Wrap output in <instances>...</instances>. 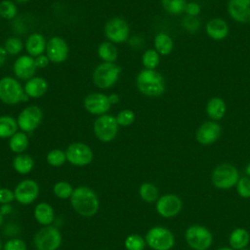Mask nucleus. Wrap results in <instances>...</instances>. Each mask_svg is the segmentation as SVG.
<instances>
[{"mask_svg": "<svg viewBox=\"0 0 250 250\" xmlns=\"http://www.w3.org/2000/svg\"><path fill=\"white\" fill-rule=\"evenodd\" d=\"M118 126L116 117L110 114H103L94 122V133L100 141L108 143L116 137Z\"/></svg>", "mask_w": 250, "mask_h": 250, "instance_id": "0eeeda50", "label": "nucleus"}, {"mask_svg": "<svg viewBox=\"0 0 250 250\" xmlns=\"http://www.w3.org/2000/svg\"><path fill=\"white\" fill-rule=\"evenodd\" d=\"M48 90V82L42 77H32L24 85V92L30 98H40Z\"/></svg>", "mask_w": 250, "mask_h": 250, "instance_id": "412c9836", "label": "nucleus"}, {"mask_svg": "<svg viewBox=\"0 0 250 250\" xmlns=\"http://www.w3.org/2000/svg\"><path fill=\"white\" fill-rule=\"evenodd\" d=\"M142 62L146 69H155L160 62L159 54L156 50L148 49L143 54Z\"/></svg>", "mask_w": 250, "mask_h": 250, "instance_id": "473e14b6", "label": "nucleus"}, {"mask_svg": "<svg viewBox=\"0 0 250 250\" xmlns=\"http://www.w3.org/2000/svg\"><path fill=\"white\" fill-rule=\"evenodd\" d=\"M136 84L139 91L148 97H159L165 91L164 78L154 69L141 70L137 75Z\"/></svg>", "mask_w": 250, "mask_h": 250, "instance_id": "f03ea898", "label": "nucleus"}, {"mask_svg": "<svg viewBox=\"0 0 250 250\" xmlns=\"http://www.w3.org/2000/svg\"><path fill=\"white\" fill-rule=\"evenodd\" d=\"M34 216L37 222L44 226H49L54 220V211L51 205L42 202L36 205L34 209Z\"/></svg>", "mask_w": 250, "mask_h": 250, "instance_id": "393cba45", "label": "nucleus"}, {"mask_svg": "<svg viewBox=\"0 0 250 250\" xmlns=\"http://www.w3.org/2000/svg\"><path fill=\"white\" fill-rule=\"evenodd\" d=\"M236 190L239 196H241L242 198H250V178H239L236 184Z\"/></svg>", "mask_w": 250, "mask_h": 250, "instance_id": "ea45409f", "label": "nucleus"}, {"mask_svg": "<svg viewBox=\"0 0 250 250\" xmlns=\"http://www.w3.org/2000/svg\"><path fill=\"white\" fill-rule=\"evenodd\" d=\"M135 113L133 110L131 109H123L121 111L118 112L117 116H116V121L118 123L119 126H129L131 124L134 123L135 121Z\"/></svg>", "mask_w": 250, "mask_h": 250, "instance_id": "58836bf2", "label": "nucleus"}, {"mask_svg": "<svg viewBox=\"0 0 250 250\" xmlns=\"http://www.w3.org/2000/svg\"><path fill=\"white\" fill-rule=\"evenodd\" d=\"M98 55L105 62H114L117 59L118 52H117V48L113 43L106 41L99 45Z\"/></svg>", "mask_w": 250, "mask_h": 250, "instance_id": "bb28decb", "label": "nucleus"}, {"mask_svg": "<svg viewBox=\"0 0 250 250\" xmlns=\"http://www.w3.org/2000/svg\"><path fill=\"white\" fill-rule=\"evenodd\" d=\"M140 195L143 200L151 203L154 202L158 197V190L157 188L150 184V183H145L140 187Z\"/></svg>", "mask_w": 250, "mask_h": 250, "instance_id": "7c9ffc66", "label": "nucleus"}, {"mask_svg": "<svg viewBox=\"0 0 250 250\" xmlns=\"http://www.w3.org/2000/svg\"><path fill=\"white\" fill-rule=\"evenodd\" d=\"M145 245V239L139 234H131L125 240V247L127 250H144Z\"/></svg>", "mask_w": 250, "mask_h": 250, "instance_id": "e433bc0d", "label": "nucleus"}, {"mask_svg": "<svg viewBox=\"0 0 250 250\" xmlns=\"http://www.w3.org/2000/svg\"><path fill=\"white\" fill-rule=\"evenodd\" d=\"M182 25L189 32H194L198 30L200 26V21L193 16H187L182 21Z\"/></svg>", "mask_w": 250, "mask_h": 250, "instance_id": "a19ab883", "label": "nucleus"}, {"mask_svg": "<svg viewBox=\"0 0 250 250\" xmlns=\"http://www.w3.org/2000/svg\"><path fill=\"white\" fill-rule=\"evenodd\" d=\"M9 146L13 152L21 153L28 146V138L24 132L15 133L9 141Z\"/></svg>", "mask_w": 250, "mask_h": 250, "instance_id": "c85d7f7f", "label": "nucleus"}, {"mask_svg": "<svg viewBox=\"0 0 250 250\" xmlns=\"http://www.w3.org/2000/svg\"><path fill=\"white\" fill-rule=\"evenodd\" d=\"M66 160L75 166H85L93 160V151L83 143L70 144L65 151Z\"/></svg>", "mask_w": 250, "mask_h": 250, "instance_id": "f8f14e48", "label": "nucleus"}, {"mask_svg": "<svg viewBox=\"0 0 250 250\" xmlns=\"http://www.w3.org/2000/svg\"><path fill=\"white\" fill-rule=\"evenodd\" d=\"M241 250H248V249H246V248H243V249H241Z\"/></svg>", "mask_w": 250, "mask_h": 250, "instance_id": "6e6d98bb", "label": "nucleus"}, {"mask_svg": "<svg viewBox=\"0 0 250 250\" xmlns=\"http://www.w3.org/2000/svg\"><path fill=\"white\" fill-rule=\"evenodd\" d=\"M68 45L59 36H54L47 42L46 53L50 62L55 63L63 62L68 57Z\"/></svg>", "mask_w": 250, "mask_h": 250, "instance_id": "ddd939ff", "label": "nucleus"}, {"mask_svg": "<svg viewBox=\"0 0 250 250\" xmlns=\"http://www.w3.org/2000/svg\"><path fill=\"white\" fill-rule=\"evenodd\" d=\"M73 188L72 187L66 183V182H59L54 186V193L59 197V198H68L72 195Z\"/></svg>", "mask_w": 250, "mask_h": 250, "instance_id": "4c0bfd02", "label": "nucleus"}, {"mask_svg": "<svg viewBox=\"0 0 250 250\" xmlns=\"http://www.w3.org/2000/svg\"><path fill=\"white\" fill-rule=\"evenodd\" d=\"M221 135V126L215 121L204 122L196 131L195 138L201 145L208 146L215 143Z\"/></svg>", "mask_w": 250, "mask_h": 250, "instance_id": "f3484780", "label": "nucleus"}, {"mask_svg": "<svg viewBox=\"0 0 250 250\" xmlns=\"http://www.w3.org/2000/svg\"><path fill=\"white\" fill-rule=\"evenodd\" d=\"M27 100L28 96L17 79L11 76H5L0 79V101L2 103L16 104L20 102H26Z\"/></svg>", "mask_w": 250, "mask_h": 250, "instance_id": "7ed1b4c3", "label": "nucleus"}, {"mask_svg": "<svg viewBox=\"0 0 250 250\" xmlns=\"http://www.w3.org/2000/svg\"><path fill=\"white\" fill-rule=\"evenodd\" d=\"M245 173H246V175L250 178V163L247 164V166H246V168H245Z\"/></svg>", "mask_w": 250, "mask_h": 250, "instance_id": "8fccbe9b", "label": "nucleus"}, {"mask_svg": "<svg viewBox=\"0 0 250 250\" xmlns=\"http://www.w3.org/2000/svg\"><path fill=\"white\" fill-rule=\"evenodd\" d=\"M4 48L7 54L10 55H18L21 52L23 45L20 38L18 37H9L6 39L4 43Z\"/></svg>", "mask_w": 250, "mask_h": 250, "instance_id": "f704fd0d", "label": "nucleus"}, {"mask_svg": "<svg viewBox=\"0 0 250 250\" xmlns=\"http://www.w3.org/2000/svg\"><path fill=\"white\" fill-rule=\"evenodd\" d=\"M84 106L91 114L101 116L109 110L111 104L108 96L103 93H91L85 97Z\"/></svg>", "mask_w": 250, "mask_h": 250, "instance_id": "4468645a", "label": "nucleus"}, {"mask_svg": "<svg viewBox=\"0 0 250 250\" xmlns=\"http://www.w3.org/2000/svg\"><path fill=\"white\" fill-rule=\"evenodd\" d=\"M227 105L224 100L218 97L212 98L206 106V112L208 116L213 120H219L221 119L225 113H226Z\"/></svg>", "mask_w": 250, "mask_h": 250, "instance_id": "b1692460", "label": "nucleus"}, {"mask_svg": "<svg viewBox=\"0 0 250 250\" xmlns=\"http://www.w3.org/2000/svg\"><path fill=\"white\" fill-rule=\"evenodd\" d=\"M70 201L73 209L84 217L95 215L99 209L98 196L87 187L76 188L70 196Z\"/></svg>", "mask_w": 250, "mask_h": 250, "instance_id": "f257e3e1", "label": "nucleus"}, {"mask_svg": "<svg viewBox=\"0 0 250 250\" xmlns=\"http://www.w3.org/2000/svg\"><path fill=\"white\" fill-rule=\"evenodd\" d=\"M164 10L172 15H179L186 10V0H161Z\"/></svg>", "mask_w": 250, "mask_h": 250, "instance_id": "2f4dec72", "label": "nucleus"}, {"mask_svg": "<svg viewBox=\"0 0 250 250\" xmlns=\"http://www.w3.org/2000/svg\"><path fill=\"white\" fill-rule=\"evenodd\" d=\"M239 180L238 170L229 163L218 165L212 172L211 182L217 188L229 189L234 187Z\"/></svg>", "mask_w": 250, "mask_h": 250, "instance_id": "20e7f679", "label": "nucleus"}, {"mask_svg": "<svg viewBox=\"0 0 250 250\" xmlns=\"http://www.w3.org/2000/svg\"><path fill=\"white\" fill-rule=\"evenodd\" d=\"M66 160L65 152L61 149H53L47 154V162L54 167L62 166Z\"/></svg>", "mask_w": 250, "mask_h": 250, "instance_id": "c9c22d12", "label": "nucleus"}, {"mask_svg": "<svg viewBox=\"0 0 250 250\" xmlns=\"http://www.w3.org/2000/svg\"><path fill=\"white\" fill-rule=\"evenodd\" d=\"M4 250H26V245L21 239L14 238L5 243Z\"/></svg>", "mask_w": 250, "mask_h": 250, "instance_id": "79ce46f5", "label": "nucleus"}, {"mask_svg": "<svg viewBox=\"0 0 250 250\" xmlns=\"http://www.w3.org/2000/svg\"><path fill=\"white\" fill-rule=\"evenodd\" d=\"M186 12L188 13V16L195 17V16H197L200 13V6H199V4H197L195 2L187 3Z\"/></svg>", "mask_w": 250, "mask_h": 250, "instance_id": "c03bdc74", "label": "nucleus"}, {"mask_svg": "<svg viewBox=\"0 0 250 250\" xmlns=\"http://www.w3.org/2000/svg\"><path fill=\"white\" fill-rule=\"evenodd\" d=\"M206 32L209 37L214 40H222L228 36L229 26L228 23L219 18L212 19L206 24Z\"/></svg>", "mask_w": 250, "mask_h": 250, "instance_id": "aec40b11", "label": "nucleus"}, {"mask_svg": "<svg viewBox=\"0 0 250 250\" xmlns=\"http://www.w3.org/2000/svg\"><path fill=\"white\" fill-rule=\"evenodd\" d=\"M185 238L188 245L193 250H207L213 241L211 231L199 225H193L188 228Z\"/></svg>", "mask_w": 250, "mask_h": 250, "instance_id": "423d86ee", "label": "nucleus"}, {"mask_svg": "<svg viewBox=\"0 0 250 250\" xmlns=\"http://www.w3.org/2000/svg\"><path fill=\"white\" fill-rule=\"evenodd\" d=\"M6 59H7V52H6L5 48L0 46V67L4 64Z\"/></svg>", "mask_w": 250, "mask_h": 250, "instance_id": "49530a36", "label": "nucleus"}, {"mask_svg": "<svg viewBox=\"0 0 250 250\" xmlns=\"http://www.w3.org/2000/svg\"><path fill=\"white\" fill-rule=\"evenodd\" d=\"M35 61L29 55L19 57L14 63V73L21 80H28L33 77L36 70Z\"/></svg>", "mask_w": 250, "mask_h": 250, "instance_id": "a211bd4d", "label": "nucleus"}, {"mask_svg": "<svg viewBox=\"0 0 250 250\" xmlns=\"http://www.w3.org/2000/svg\"><path fill=\"white\" fill-rule=\"evenodd\" d=\"M129 25L121 18L115 17L109 19L104 24V34L111 43H123L129 37Z\"/></svg>", "mask_w": 250, "mask_h": 250, "instance_id": "9d476101", "label": "nucleus"}, {"mask_svg": "<svg viewBox=\"0 0 250 250\" xmlns=\"http://www.w3.org/2000/svg\"><path fill=\"white\" fill-rule=\"evenodd\" d=\"M38 192V185L32 180H24L21 182L14 191L15 198L23 205L32 203L37 198Z\"/></svg>", "mask_w": 250, "mask_h": 250, "instance_id": "dca6fc26", "label": "nucleus"}, {"mask_svg": "<svg viewBox=\"0 0 250 250\" xmlns=\"http://www.w3.org/2000/svg\"><path fill=\"white\" fill-rule=\"evenodd\" d=\"M218 250H233L232 248H229V247H222V248H220V249H218Z\"/></svg>", "mask_w": 250, "mask_h": 250, "instance_id": "603ef678", "label": "nucleus"}, {"mask_svg": "<svg viewBox=\"0 0 250 250\" xmlns=\"http://www.w3.org/2000/svg\"><path fill=\"white\" fill-rule=\"evenodd\" d=\"M2 249V243H1V240H0V250Z\"/></svg>", "mask_w": 250, "mask_h": 250, "instance_id": "5fc2aeb1", "label": "nucleus"}, {"mask_svg": "<svg viewBox=\"0 0 250 250\" xmlns=\"http://www.w3.org/2000/svg\"><path fill=\"white\" fill-rule=\"evenodd\" d=\"M120 72V66L114 62H104L95 68L93 72V82L98 88L108 89L117 82Z\"/></svg>", "mask_w": 250, "mask_h": 250, "instance_id": "39448f33", "label": "nucleus"}, {"mask_svg": "<svg viewBox=\"0 0 250 250\" xmlns=\"http://www.w3.org/2000/svg\"><path fill=\"white\" fill-rule=\"evenodd\" d=\"M146 242L153 250H170L174 245L175 238L168 229L154 227L147 231Z\"/></svg>", "mask_w": 250, "mask_h": 250, "instance_id": "6e6552de", "label": "nucleus"}, {"mask_svg": "<svg viewBox=\"0 0 250 250\" xmlns=\"http://www.w3.org/2000/svg\"><path fill=\"white\" fill-rule=\"evenodd\" d=\"M154 47L158 54L169 55L174 47L172 38L165 33H158L154 38Z\"/></svg>", "mask_w": 250, "mask_h": 250, "instance_id": "cd10ccee", "label": "nucleus"}, {"mask_svg": "<svg viewBox=\"0 0 250 250\" xmlns=\"http://www.w3.org/2000/svg\"><path fill=\"white\" fill-rule=\"evenodd\" d=\"M34 165L33 159L28 154L20 153L17 155L13 161V166L15 170L20 174L29 173Z\"/></svg>", "mask_w": 250, "mask_h": 250, "instance_id": "c756f323", "label": "nucleus"}, {"mask_svg": "<svg viewBox=\"0 0 250 250\" xmlns=\"http://www.w3.org/2000/svg\"><path fill=\"white\" fill-rule=\"evenodd\" d=\"M14 1H16L17 3H21V4H23V3H26V2H28L29 0H14Z\"/></svg>", "mask_w": 250, "mask_h": 250, "instance_id": "3c124183", "label": "nucleus"}, {"mask_svg": "<svg viewBox=\"0 0 250 250\" xmlns=\"http://www.w3.org/2000/svg\"><path fill=\"white\" fill-rule=\"evenodd\" d=\"M108 100H109V102H110L111 104H118V102H119V96H118L117 94H115V93L110 94V95L108 96Z\"/></svg>", "mask_w": 250, "mask_h": 250, "instance_id": "de8ad7c7", "label": "nucleus"}, {"mask_svg": "<svg viewBox=\"0 0 250 250\" xmlns=\"http://www.w3.org/2000/svg\"><path fill=\"white\" fill-rule=\"evenodd\" d=\"M34 61H35V65H36V67H38V68H44V67H46V66L49 64V62H50L49 58H48L47 56H45V55H40V56L36 57V58L34 59Z\"/></svg>", "mask_w": 250, "mask_h": 250, "instance_id": "a18cd8bd", "label": "nucleus"}, {"mask_svg": "<svg viewBox=\"0 0 250 250\" xmlns=\"http://www.w3.org/2000/svg\"><path fill=\"white\" fill-rule=\"evenodd\" d=\"M250 241V234L249 232L242 228H237L233 229L229 235V242L230 248L233 250H241L245 248Z\"/></svg>", "mask_w": 250, "mask_h": 250, "instance_id": "5701e85b", "label": "nucleus"}, {"mask_svg": "<svg viewBox=\"0 0 250 250\" xmlns=\"http://www.w3.org/2000/svg\"><path fill=\"white\" fill-rule=\"evenodd\" d=\"M228 10L234 21L242 23L250 22V0H229Z\"/></svg>", "mask_w": 250, "mask_h": 250, "instance_id": "6ab92c4d", "label": "nucleus"}, {"mask_svg": "<svg viewBox=\"0 0 250 250\" xmlns=\"http://www.w3.org/2000/svg\"><path fill=\"white\" fill-rule=\"evenodd\" d=\"M12 211V207L9 205V204H3L2 206H1V209H0V212L2 213V214H9L10 212Z\"/></svg>", "mask_w": 250, "mask_h": 250, "instance_id": "09e8293b", "label": "nucleus"}, {"mask_svg": "<svg viewBox=\"0 0 250 250\" xmlns=\"http://www.w3.org/2000/svg\"><path fill=\"white\" fill-rule=\"evenodd\" d=\"M15 198V193L8 188L0 189V203L9 204Z\"/></svg>", "mask_w": 250, "mask_h": 250, "instance_id": "37998d69", "label": "nucleus"}, {"mask_svg": "<svg viewBox=\"0 0 250 250\" xmlns=\"http://www.w3.org/2000/svg\"><path fill=\"white\" fill-rule=\"evenodd\" d=\"M61 242L60 231L51 226L42 228L34 236V244L38 250H57Z\"/></svg>", "mask_w": 250, "mask_h": 250, "instance_id": "1a4fd4ad", "label": "nucleus"}, {"mask_svg": "<svg viewBox=\"0 0 250 250\" xmlns=\"http://www.w3.org/2000/svg\"><path fill=\"white\" fill-rule=\"evenodd\" d=\"M18 14V8L11 0H2L0 2V17L4 20H12Z\"/></svg>", "mask_w": 250, "mask_h": 250, "instance_id": "72a5a7b5", "label": "nucleus"}, {"mask_svg": "<svg viewBox=\"0 0 250 250\" xmlns=\"http://www.w3.org/2000/svg\"><path fill=\"white\" fill-rule=\"evenodd\" d=\"M42 110L37 105H28L24 107L19 114L17 122L19 128L24 132L29 133L34 131L42 120Z\"/></svg>", "mask_w": 250, "mask_h": 250, "instance_id": "9b49d317", "label": "nucleus"}, {"mask_svg": "<svg viewBox=\"0 0 250 250\" xmlns=\"http://www.w3.org/2000/svg\"><path fill=\"white\" fill-rule=\"evenodd\" d=\"M46 45L47 42L42 34L32 33L26 39L25 49L29 56L36 58L43 54V52L46 50Z\"/></svg>", "mask_w": 250, "mask_h": 250, "instance_id": "4be33fe9", "label": "nucleus"}, {"mask_svg": "<svg viewBox=\"0 0 250 250\" xmlns=\"http://www.w3.org/2000/svg\"><path fill=\"white\" fill-rule=\"evenodd\" d=\"M2 223H3V214L0 212V227H1Z\"/></svg>", "mask_w": 250, "mask_h": 250, "instance_id": "864d4df0", "label": "nucleus"}, {"mask_svg": "<svg viewBox=\"0 0 250 250\" xmlns=\"http://www.w3.org/2000/svg\"><path fill=\"white\" fill-rule=\"evenodd\" d=\"M19 128L17 120L9 115L0 116V138H11Z\"/></svg>", "mask_w": 250, "mask_h": 250, "instance_id": "a878e982", "label": "nucleus"}, {"mask_svg": "<svg viewBox=\"0 0 250 250\" xmlns=\"http://www.w3.org/2000/svg\"><path fill=\"white\" fill-rule=\"evenodd\" d=\"M182 200L176 194H165L156 202L157 213L164 218H171L180 213Z\"/></svg>", "mask_w": 250, "mask_h": 250, "instance_id": "2eb2a0df", "label": "nucleus"}]
</instances>
